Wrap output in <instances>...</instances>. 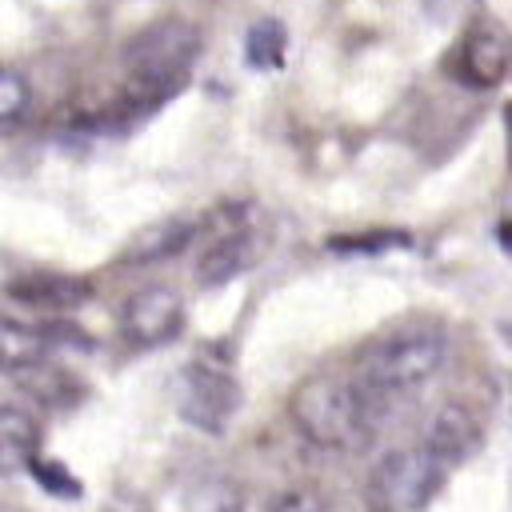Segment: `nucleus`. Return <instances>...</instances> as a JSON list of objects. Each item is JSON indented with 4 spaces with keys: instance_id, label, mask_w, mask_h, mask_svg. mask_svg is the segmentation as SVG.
<instances>
[{
    "instance_id": "obj_1",
    "label": "nucleus",
    "mask_w": 512,
    "mask_h": 512,
    "mask_svg": "<svg viewBox=\"0 0 512 512\" xmlns=\"http://www.w3.org/2000/svg\"><path fill=\"white\" fill-rule=\"evenodd\" d=\"M292 424L320 448H364L380 420V396L356 376H308L288 400Z\"/></svg>"
},
{
    "instance_id": "obj_2",
    "label": "nucleus",
    "mask_w": 512,
    "mask_h": 512,
    "mask_svg": "<svg viewBox=\"0 0 512 512\" xmlns=\"http://www.w3.org/2000/svg\"><path fill=\"white\" fill-rule=\"evenodd\" d=\"M440 364H444V336L432 328H408L368 344L356 360V380L384 400L392 392H408L424 384Z\"/></svg>"
},
{
    "instance_id": "obj_3",
    "label": "nucleus",
    "mask_w": 512,
    "mask_h": 512,
    "mask_svg": "<svg viewBox=\"0 0 512 512\" xmlns=\"http://www.w3.org/2000/svg\"><path fill=\"white\" fill-rule=\"evenodd\" d=\"M440 484H444V464L428 448H400L372 468L368 504L372 512H416L432 500Z\"/></svg>"
},
{
    "instance_id": "obj_4",
    "label": "nucleus",
    "mask_w": 512,
    "mask_h": 512,
    "mask_svg": "<svg viewBox=\"0 0 512 512\" xmlns=\"http://www.w3.org/2000/svg\"><path fill=\"white\" fill-rule=\"evenodd\" d=\"M176 404H180V416L216 436L228 428V420L236 416L240 408V388L232 380V372L224 364H212V360H192L184 364L180 372V384H176Z\"/></svg>"
},
{
    "instance_id": "obj_5",
    "label": "nucleus",
    "mask_w": 512,
    "mask_h": 512,
    "mask_svg": "<svg viewBox=\"0 0 512 512\" xmlns=\"http://www.w3.org/2000/svg\"><path fill=\"white\" fill-rule=\"evenodd\" d=\"M180 328H184V300L168 284H148L136 296H128L120 308V332L136 348L168 344Z\"/></svg>"
},
{
    "instance_id": "obj_6",
    "label": "nucleus",
    "mask_w": 512,
    "mask_h": 512,
    "mask_svg": "<svg viewBox=\"0 0 512 512\" xmlns=\"http://www.w3.org/2000/svg\"><path fill=\"white\" fill-rule=\"evenodd\" d=\"M508 64H512L508 44H504V36H500L496 28H488V24H472V28L460 36L456 52L448 56V72H452L464 88H496V84L508 76Z\"/></svg>"
},
{
    "instance_id": "obj_7",
    "label": "nucleus",
    "mask_w": 512,
    "mask_h": 512,
    "mask_svg": "<svg viewBox=\"0 0 512 512\" xmlns=\"http://www.w3.org/2000/svg\"><path fill=\"white\" fill-rule=\"evenodd\" d=\"M480 440H484L480 416H476L468 404H460V400L440 404V408L432 412L428 428H424V448H428L444 468L468 460V456L480 448Z\"/></svg>"
},
{
    "instance_id": "obj_8",
    "label": "nucleus",
    "mask_w": 512,
    "mask_h": 512,
    "mask_svg": "<svg viewBox=\"0 0 512 512\" xmlns=\"http://www.w3.org/2000/svg\"><path fill=\"white\" fill-rule=\"evenodd\" d=\"M88 296H92V284L80 280V276H52V272H40V276H16V280L8 284V300L24 304V308H44V312L80 308Z\"/></svg>"
},
{
    "instance_id": "obj_9",
    "label": "nucleus",
    "mask_w": 512,
    "mask_h": 512,
    "mask_svg": "<svg viewBox=\"0 0 512 512\" xmlns=\"http://www.w3.org/2000/svg\"><path fill=\"white\" fill-rule=\"evenodd\" d=\"M256 252H260L256 236H252L248 228H232V232L216 236V240L200 252V260H196V280H200L204 288L228 284V280H236V276L256 260Z\"/></svg>"
},
{
    "instance_id": "obj_10",
    "label": "nucleus",
    "mask_w": 512,
    "mask_h": 512,
    "mask_svg": "<svg viewBox=\"0 0 512 512\" xmlns=\"http://www.w3.org/2000/svg\"><path fill=\"white\" fill-rule=\"evenodd\" d=\"M204 224L200 220H164V224H152V228H144L132 244H128V252H124V260L128 264H152V260H168V256H176L180 248H188L192 240H196V232H200Z\"/></svg>"
},
{
    "instance_id": "obj_11",
    "label": "nucleus",
    "mask_w": 512,
    "mask_h": 512,
    "mask_svg": "<svg viewBox=\"0 0 512 512\" xmlns=\"http://www.w3.org/2000/svg\"><path fill=\"white\" fill-rule=\"evenodd\" d=\"M0 444H4V468H28L40 448V428L28 412L4 408L0 416Z\"/></svg>"
},
{
    "instance_id": "obj_12",
    "label": "nucleus",
    "mask_w": 512,
    "mask_h": 512,
    "mask_svg": "<svg viewBox=\"0 0 512 512\" xmlns=\"http://www.w3.org/2000/svg\"><path fill=\"white\" fill-rule=\"evenodd\" d=\"M284 44H288V32L280 20H256L248 28V40H244V56L252 68H280L284 64Z\"/></svg>"
},
{
    "instance_id": "obj_13",
    "label": "nucleus",
    "mask_w": 512,
    "mask_h": 512,
    "mask_svg": "<svg viewBox=\"0 0 512 512\" xmlns=\"http://www.w3.org/2000/svg\"><path fill=\"white\" fill-rule=\"evenodd\" d=\"M28 104H32L28 80L16 68H4L0 72V120H4V132L20 128V120L28 116Z\"/></svg>"
},
{
    "instance_id": "obj_14",
    "label": "nucleus",
    "mask_w": 512,
    "mask_h": 512,
    "mask_svg": "<svg viewBox=\"0 0 512 512\" xmlns=\"http://www.w3.org/2000/svg\"><path fill=\"white\" fill-rule=\"evenodd\" d=\"M28 472H32V480L40 484V488H48L52 496H64V500H80V480L64 468V464H52V460H32L28 464Z\"/></svg>"
},
{
    "instance_id": "obj_15",
    "label": "nucleus",
    "mask_w": 512,
    "mask_h": 512,
    "mask_svg": "<svg viewBox=\"0 0 512 512\" xmlns=\"http://www.w3.org/2000/svg\"><path fill=\"white\" fill-rule=\"evenodd\" d=\"M404 232H372V236H332L328 248L336 252H380V248H404Z\"/></svg>"
},
{
    "instance_id": "obj_16",
    "label": "nucleus",
    "mask_w": 512,
    "mask_h": 512,
    "mask_svg": "<svg viewBox=\"0 0 512 512\" xmlns=\"http://www.w3.org/2000/svg\"><path fill=\"white\" fill-rule=\"evenodd\" d=\"M272 512H324V508H320V500L308 496V492H288Z\"/></svg>"
},
{
    "instance_id": "obj_17",
    "label": "nucleus",
    "mask_w": 512,
    "mask_h": 512,
    "mask_svg": "<svg viewBox=\"0 0 512 512\" xmlns=\"http://www.w3.org/2000/svg\"><path fill=\"white\" fill-rule=\"evenodd\" d=\"M496 240H500V248L512 256V220H504V224L496 228Z\"/></svg>"
}]
</instances>
